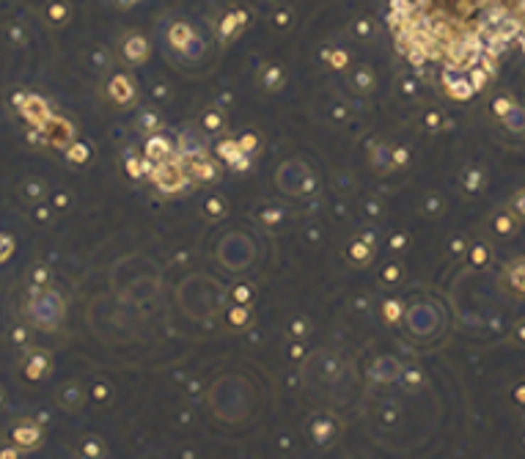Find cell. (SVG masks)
Returning a JSON list of instances; mask_svg holds the SVG:
<instances>
[{"label": "cell", "mask_w": 525, "mask_h": 459, "mask_svg": "<svg viewBox=\"0 0 525 459\" xmlns=\"http://www.w3.org/2000/svg\"><path fill=\"white\" fill-rule=\"evenodd\" d=\"M58 300L53 297V294H42L39 300H33V319H36V325H42V328H55V322H58Z\"/></svg>", "instance_id": "1"}, {"label": "cell", "mask_w": 525, "mask_h": 459, "mask_svg": "<svg viewBox=\"0 0 525 459\" xmlns=\"http://www.w3.org/2000/svg\"><path fill=\"white\" fill-rule=\"evenodd\" d=\"M11 251H14V242L6 234H0V261H6L11 256Z\"/></svg>", "instance_id": "3"}, {"label": "cell", "mask_w": 525, "mask_h": 459, "mask_svg": "<svg viewBox=\"0 0 525 459\" xmlns=\"http://www.w3.org/2000/svg\"><path fill=\"white\" fill-rule=\"evenodd\" d=\"M11 438L17 440L20 446H25V448H31V446H36L39 443V429H33V426H20V429H14V435Z\"/></svg>", "instance_id": "2"}]
</instances>
